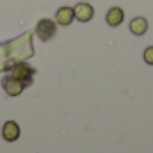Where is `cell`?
Returning <instances> with one entry per match:
<instances>
[{
  "label": "cell",
  "mask_w": 153,
  "mask_h": 153,
  "mask_svg": "<svg viewBox=\"0 0 153 153\" xmlns=\"http://www.w3.org/2000/svg\"><path fill=\"white\" fill-rule=\"evenodd\" d=\"M123 18H125V13H123L121 7H112V9H109V13H107V23H109L111 27H117V25L123 22Z\"/></svg>",
  "instance_id": "52a82bcc"
},
{
  "label": "cell",
  "mask_w": 153,
  "mask_h": 153,
  "mask_svg": "<svg viewBox=\"0 0 153 153\" xmlns=\"http://www.w3.org/2000/svg\"><path fill=\"white\" fill-rule=\"evenodd\" d=\"M2 137H4L7 143H14V141L20 137V126H18V123L7 121V123L2 126Z\"/></svg>",
  "instance_id": "277c9868"
},
{
  "label": "cell",
  "mask_w": 153,
  "mask_h": 153,
  "mask_svg": "<svg viewBox=\"0 0 153 153\" xmlns=\"http://www.w3.org/2000/svg\"><path fill=\"white\" fill-rule=\"evenodd\" d=\"M57 29H55V23L52 20H39L38 25H36V34L41 41H50V39L55 36Z\"/></svg>",
  "instance_id": "6da1fadb"
},
{
  "label": "cell",
  "mask_w": 153,
  "mask_h": 153,
  "mask_svg": "<svg viewBox=\"0 0 153 153\" xmlns=\"http://www.w3.org/2000/svg\"><path fill=\"white\" fill-rule=\"evenodd\" d=\"M2 87H4V91H5L9 96H18V94H22L25 84H23L20 78L9 75V76H4V80H2Z\"/></svg>",
  "instance_id": "7a4b0ae2"
},
{
  "label": "cell",
  "mask_w": 153,
  "mask_h": 153,
  "mask_svg": "<svg viewBox=\"0 0 153 153\" xmlns=\"http://www.w3.org/2000/svg\"><path fill=\"white\" fill-rule=\"evenodd\" d=\"M144 61H146V64H152L153 66V46H148L144 50Z\"/></svg>",
  "instance_id": "9c48e42d"
},
{
  "label": "cell",
  "mask_w": 153,
  "mask_h": 153,
  "mask_svg": "<svg viewBox=\"0 0 153 153\" xmlns=\"http://www.w3.org/2000/svg\"><path fill=\"white\" fill-rule=\"evenodd\" d=\"M32 75H34L32 68H30L29 64H25V62H20V64H16V66L13 68V76L20 78V80H22L25 85H29V84H30Z\"/></svg>",
  "instance_id": "3957f363"
},
{
  "label": "cell",
  "mask_w": 153,
  "mask_h": 153,
  "mask_svg": "<svg viewBox=\"0 0 153 153\" xmlns=\"http://www.w3.org/2000/svg\"><path fill=\"white\" fill-rule=\"evenodd\" d=\"M73 13H75L76 20H80V22H89V20L93 18V14H94V9H93L89 4L80 2V4H76L75 7H73Z\"/></svg>",
  "instance_id": "5b68a950"
},
{
  "label": "cell",
  "mask_w": 153,
  "mask_h": 153,
  "mask_svg": "<svg viewBox=\"0 0 153 153\" xmlns=\"http://www.w3.org/2000/svg\"><path fill=\"white\" fill-rule=\"evenodd\" d=\"M130 30H132V34H135V36H143V34L148 30V22H146L144 18H134V20L130 22Z\"/></svg>",
  "instance_id": "ba28073f"
},
{
  "label": "cell",
  "mask_w": 153,
  "mask_h": 153,
  "mask_svg": "<svg viewBox=\"0 0 153 153\" xmlns=\"http://www.w3.org/2000/svg\"><path fill=\"white\" fill-rule=\"evenodd\" d=\"M73 18H75V13L71 7H61L55 14V22L61 25H70L73 22Z\"/></svg>",
  "instance_id": "8992f818"
}]
</instances>
